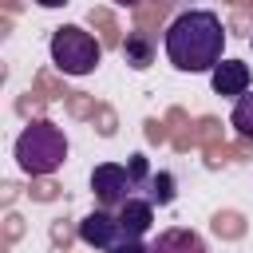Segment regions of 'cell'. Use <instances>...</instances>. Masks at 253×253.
Masks as SVG:
<instances>
[{
    "instance_id": "cell-1",
    "label": "cell",
    "mask_w": 253,
    "mask_h": 253,
    "mask_svg": "<svg viewBox=\"0 0 253 253\" xmlns=\"http://www.w3.org/2000/svg\"><path fill=\"white\" fill-rule=\"evenodd\" d=\"M162 47H166V59L174 71H186V75H206L221 63V51H225V24L217 12L210 8H186L178 12L170 24H166V36H162Z\"/></svg>"
},
{
    "instance_id": "cell-2",
    "label": "cell",
    "mask_w": 253,
    "mask_h": 253,
    "mask_svg": "<svg viewBox=\"0 0 253 253\" xmlns=\"http://www.w3.org/2000/svg\"><path fill=\"white\" fill-rule=\"evenodd\" d=\"M12 154H16V166L28 178H47V174H55L67 162V134L51 119H32L16 134Z\"/></svg>"
},
{
    "instance_id": "cell-3",
    "label": "cell",
    "mask_w": 253,
    "mask_h": 253,
    "mask_svg": "<svg viewBox=\"0 0 253 253\" xmlns=\"http://www.w3.org/2000/svg\"><path fill=\"white\" fill-rule=\"evenodd\" d=\"M47 51H51V63L63 71V75H91L95 67H99V59H103V47H99V40L87 32V28H79V24H63V28H55L51 32V40H47Z\"/></svg>"
},
{
    "instance_id": "cell-4",
    "label": "cell",
    "mask_w": 253,
    "mask_h": 253,
    "mask_svg": "<svg viewBox=\"0 0 253 253\" xmlns=\"http://www.w3.org/2000/svg\"><path fill=\"white\" fill-rule=\"evenodd\" d=\"M134 190L138 186H134L130 170L119 162H99L91 170V194H95V206H103V210H119L126 198H134Z\"/></svg>"
},
{
    "instance_id": "cell-5",
    "label": "cell",
    "mask_w": 253,
    "mask_h": 253,
    "mask_svg": "<svg viewBox=\"0 0 253 253\" xmlns=\"http://www.w3.org/2000/svg\"><path fill=\"white\" fill-rule=\"evenodd\" d=\"M126 233H123V225H119V213L115 210H103V206H95L83 221H79V241L83 245H91V249H99V253H107L111 245H119Z\"/></svg>"
},
{
    "instance_id": "cell-6",
    "label": "cell",
    "mask_w": 253,
    "mask_h": 253,
    "mask_svg": "<svg viewBox=\"0 0 253 253\" xmlns=\"http://www.w3.org/2000/svg\"><path fill=\"white\" fill-rule=\"evenodd\" d=\"M249 63H241V59H221L213 71H210V87H213V95H221V99H241L245 91H249Z\"/></svg>"
},
{
    "instance_id": "cell-7",
    "label": "cell",
    "mask_w": 253,
    "mask_h": 253,
    "mask_svg": "<svg viewBox=\"0 0 253 253\" xmlns=\"http://www.w3.org/2000/svg\"><path fill=\"white\" fill-rule=\"evenodd\" d=\"M115 213H119V225H123L126 237H142V233L154 225V202H150V198H138V194L126 198Z\"/></svg>"
},
{
    "instance_id": "cell-8",
    "label": "cell",
    "mask_w": 253,
    "mask_h": 253,
    "mask_svg": "<svg viewBox=\"0 0 253 253\" xmlns=\"http://www.w3.org/2000/svg\"><path fill=\"white\" fill-rule=\"evenodd\" d=\"M123 59H126L134 71H146V67L154 63V40H150L146 32H130V36L123 40Z\"/></svg>"
},
{
    "instance_id": "cell-9",
    "label": "cell",
    "mask_w": 253,
    "mask_h": 253,
    "mask_svg": "<svg viewBox=\"0 0 253 253\" xmlns=\"http://www.w3.org/2000/svg\"><path fill=\"white\" fill-rule=\"evenodd\" d=\"M174 174L170 170H158V174H150V182H146V198L154 202V206H170L174 202Z\"/></svg>"
},
{
    "instance_id": "cell-10",
    "label": "cell",
    "mask_w": 253,
    "mask_h": 253,
    "mask_svg": "<svg viewBox=\"0 0 253 253\" xmlns=\"http://www.w3.org/2000/svg\"><path fill=\"white\" fill-rule=\"evenodd\" d=\"M229 123L237 126V134L253 138V91H245L241 99H233V111H229Z\"/></svg>"
},
{
    "instance_id": "cell-11",
    "label": "cell",
    "mask_w": 253,
    "mask_h": 253,
    "mask_svg": "<svg viewBox=\"0 0 253 253\" xmlns=\"http://www.w3.org/2000/svg\"><path fill=\"white\" fill-rule=\"evenodd\" d=\"M126 170H130L134 186H146V182H150V166H146V158H142V154H130V158H126Z\"/></svg>"
},
{
    "instance_id": "cell-12",
    "label": "cell",
    "mask_w": 253,
    "mask_h": 253,
    "mask_svg": "<svg viewBox=\"0 0 253 253\" xmlns=\"http://www.w3.org/2000/svg\"><path fill=\"white\" fill-rule=\"evenodd\" d=\"M107 253H150V249H146V241H142V237H123V241H119V245H111Z\"/></svg>"
},
{
    "instance_id": "cell-13",
    "label": "cell",
    "mask_w": 253,
    "mask_h": 253,
    "mask_svg": "<svg viewBox=\"0 0 253 253\" xmlns=\"http://www.w3.org/2000/svg\"><path fill=\"white\" fill-rule=\"evenodd\" d=\"M40 8H63V4H71V0H36Z\"/></svg>"
}]
</instances>
